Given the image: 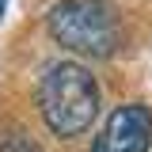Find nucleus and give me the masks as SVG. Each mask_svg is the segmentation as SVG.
<instances>
[{"mask_svg":"<svg viewBox=\"0 0 152 152\" xmlns=\"http://www.w3.org/2000/svg\"><path fill=\"white\" fill-rule=\"evenodd\" d=\"M38 110L42 122L57 137H80L99 114V84L76 61H57L46 69L38 84Z\"/></svg>","mask_w":152,"mask_h":152,"instance_id":"nucleus-1","label":"nucleus"},{"mask_svg":"<svg viewBox=\"0 0 152 152\" xmlns=\"http://www.w3.org/2000/svg\"><path fill=\"white\" fill-rule=\"evenodd\" d=\"M46 27L57 46L80 57H114L122 46V27L114 19L110 4L103 0H61L50 8Z\"/></svg>","mask_w":152,"mask_h":152,"instance_id":"nucleus-2","label":"nucleus"},{"mask_svg":"<svg viewBox=\"0 0 152 152\" xmlns=\"http://www.w3.org/2000/svg\"><path fill=\"white\" fill-rule=\"evenodd\" d=\"M148 145H152V110L141 103H122L110 110L91 152H148Z\"/></svg>","mask_w":152,"mask_h":152,"instance_id":"nucleus-3","label":"nucleus"},{"mask_svg":"<svg viewBox=\"0 0 152 152\" xmlns=\"http://www.w3.org/2000/svg\"><path fill=\"white\" fill-rule=\"evenodd\" d=\"M0 19H4V0H0Z\"/></svg>","mask_w":152,"mask_h":152,"instance_id":"nucleus-4","label":"nucleus"}]
</instances>
